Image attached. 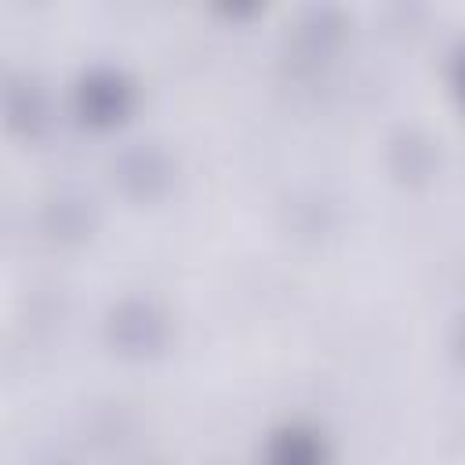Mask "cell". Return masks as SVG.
I'll use <instances>...</instances> for the list:
<instances>
[{
	"label": "cell",
	"mask_w": 465,
	"mask_h": 465,
	"mask_svg": "<svg viewBox=\"0 0 465 465\" xmlns=\"http://www.w3.org/2000/svg\"><path fill=\"white\" fill-rule=\"evenodd\" d=\"M269 461L272 465H323V447L312 432L305 429H287L272 440L269 447Z\"/></svg>",
	"instance_id": "cell-1"
},
{
	"label": "cell",
	"mask_w": 465,
	"mask_h": 465,
	"mask_svg": "<svg viewBox=\"0 0 465 465\" xmlns=\"http://www.w3.org/2000/svg\"><path fill=\"white\" fill-rule=\"evenodd\" d=\"M80 98H84V102H80L84 120L109 124V120H116V116L124 113V87H120V84H113V80L84 87V94H80Z\"/></svg>",
	"instance_id": "cell-2"
},
{
	"label": "cell",
	"mask_w": 465,
	"mask_h": 465,
	"mask_svg": "<svg viewBox=\"0 0 465 465\" xmlns=\"http://www.w3.org/2000/svg\"><path fill=\"white\" fill-rule=\"evenodd\" d=\"M461 94H465V62H461Z\"/></svg>",
	"instance_id": "cell-3"
}]
</instances>
